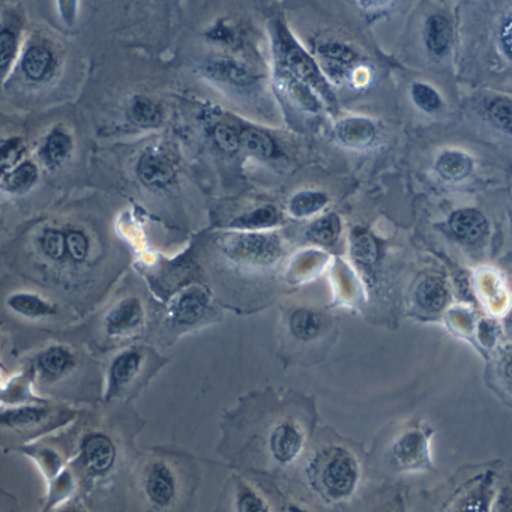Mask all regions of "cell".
Here are the masks:
<instances>
[{"instance_id":"obj_24","label":"cell","mask_w":512,"mask_h":512,"mask_svg":"<svg viewBox=\"0 0 512 512\" xmlns=\"http://www.w3.org/2000/svg\"><path fill=\"white\" fill-rule=\"evenodd\" d=\"M278 221H280V214L272 206H266V208L257 209L251 214L238 218L233 226L248 230L263 229V227L275 226Z\"/></svg>"},{"instance_id":"obj_27","label":"cell","mask_w":512,"mask_h":512,"mask_svg":"<svg viewBox=\"0 0 512 512\" xmlns=\"http://www.w3.org/2000/svg\"><path fill=\"white\" fill-rule=\"evenodd\" d=\"M338 220L335 217H325L316 221L308 230V236L319 244H331L338 236Z\"/></svg>"},{"instance_id":"obj_2","label":"cell","mask_w":512,"mask_h":512,"mask_svg":"<svg viewBox=\"0 0 512 512\" xmlns=\"http://www.w3.org/2000/svg\"><path fill=\"white\" fill-rule=\"evenodd\" d=\"M137 175L143 184L152 188H164L175 178V163L166 148H148L137 164Z\"/></svg>"},{"instance_id":"obj_36","label":"cell","mask_w":512,"mask_h":512,"mask_svg":"<svg viewBox=\"0 0 512 512\" xmlns=\"http://www.w3.org/2000/svg\"><path fill=\"white\" fill-rule=\"evenodd\" d=\"M500 380L512 395V352L503 356L502 362H500Z\"/></svg>"},{"instance_id":"obj_39","label":"cell","mask_w":512,"mask_h":512,"mask_svg":"<svg viewBox=\"0 0 512 512\" xmlns=\"http://www.w3.org/2000/svg\"><path fill=\"white\" fill-rule=\"evenodd\" d=\"M386 0H362V4L365 7H380V5L385 4Z\"/></svg>"},{"instance_id":"obj_16","label":"cell","mask_w":512,"mask_h":512,"mask_svg":"<svg viewBox=\"0 0 512 512\" xmlns=\"http://www.w3.org/2000/svg\"><path fill=\"white\" fill-rule=\"evenodd\" d=\"M290 329L299 340H313L322 331V319L311 311H296L290 319Z\"/></svg>"},{"instance_id":"obj_9","label":"cell","mask_w":512,"mask_h":512,"mask_svg":"<svg viewBox=\"0 0 512 512\" xmlns=\"http://www.w3.org/2000/svg\"><path fill=\"white\" fill-rule=\"evenodd\" d=\"M149 499L157 506H166L175 496V481L172 473L163 464H155L146 481Z\"/></svg>"},{"instance_id":"obj_6","label":"cell","mask_w":512,"mask_h":512,"mask_svg":"<svg viewBox=\"0 0 512 512\" xmlns=\"http://www.w3.org/2000/svg\"><path fill=\"white\" fill-rule=\"evenodd\" d=\"M206 73L212 79L236 86H250L256 82V76L245 65L233 59H214L206 65Z\"/></svg>"},{"instance_id":"obj_13","label":"cell","mask_w":512,"mask_h":512,"mask_svg":"<svg viewBox=\"0 0 512 512\" xmlns=\"http://www.w3.org/2000/svg\"><path fill=\"white\" fill-rule=\"evenodd\" d=\"M140 362H142V355L136 350H128L118 356L110 371L113 388H122L131 382V379L139 373Z\"/></svg>"},{"instance_id":"obj_1","label":"cell","mask_w":512,"mask_h":512,"mask_svg":"<svg viewBox=\"0 0 512 512\" xmlns=\"http://www.w3.org/2000/svg\"><path fill=\"white\" fill-rule=\"evenodd\" d=\"M356 464L347 452L337 449L329 455L320 473V481L326 493L332 497H344L355 488Z\"/></svg>"},{"instance_id":"obj_4","label":"cell","mask_w":512,"mask_h":512,"mask_svg":"<svg viewBox=\"0 0 512 512\" xmlns=\"http://www.w3.org/2000/svg\"><path fill=\"white\" fill-rule=\"evenodd\" d=\"M302 448V434L289 422L278 425L271 437L272 455L275 460L286 464L299 454Z\"/></svg>"},{"instance_id":"obj_11","label":"cell","mask_w":512,"mask_h":512,"mask_svg":"<svg viewBox=\"0 0 512 512\" xmlns=\"http://www.w3.org/2000/svg\"><path fill=\"white\" fill-rule=\"evenodd\" d=\"M53 64L55 61L49 49L43 46H32L23 56V73L32 82H41L52 73Z\"/></svg>"},{"instance_id":"obj_25","label":"cell","mask_w":512,"mask_h":512,"mask_svg":"<svg viewBox=\"0 0 512 512\" xmlns=\"http://www.w3.org/2000/svg\"><path fill=\"white\" fill-rule=\"evenodd\" d=\"M10 305L19 313L29 317L47 316L52 313V307L46 302L41 301L37 296L17 295L10 299Z\"/></svg>"},{"instance_id":"obj_3","label":"cell","mask_w":512,"mask_h":512,"mask_svg":"<svg viewBox=\"0 0 512 512\" xmlns=\"http://www.w3.org/2000/svg\"><path fill=\"white\" fill-rule=\"evenodd\" d=\"M230 253L236 259L250 263H271L280 254L278 239L271 235H242L233 239Z\"/></svg>"},{"instance_id":"obj_12","label":"cell","mask_w":512,"mask_h":512,"mask_svg":"<svg viewBox=\"0 0 512 512\" xmlns=\"http://www.w3.org/2000/svg\"><path fill=\"white\" fill-rule=\"evenodd\" d=\"M206 307H208V298L205 293L202 290H190L176 302L173 316H175L176 322L191 325V323L202 319Z\"/></svg>"},{"instance_id":"obj_33","label":"cell","mask_w":512,"mask_h":512,"mask_svg":"<svg viewBox=\"0 0 512 512\" xmlns=\"http://www.w3.org/2000/svg\"><path fill=\"white\" fill-rule=\"evenodd\" d=\"M320 55L329 62H337V64H347V62L352 61L353 53L350 52L346 47L341 46V44H325V46L320 47Z\"/></svg>"},{"instance_id":"obj_14","label":"cell","mask_w":512,"mask_h":512,"mask_svg":"<svg viewBox=\"0 0 512 512\" xmlns=\"http://www.w3.org/2000/svg\"><path fill=\"white\" fill-rule=\"evenodd\" d=\"M337 136L344 145L361 146L367 145L373 139L374 131L370 122L349 119L338 125Z\"/></svg>"},{"instance_id":"obj_20","label":"cell","mask_w":512,"mask_h":512,"mask_svg":"<svg viewBox=\"0 0 512 512\" xmlns=\"http://www.w3.org/2000/svg\"><path fill=\"white\" fill-rule=\"evenodd\" d=\"M73 365V356L62 347H52L40 356V367L52 377L61 376Z\"/></svg>"},{"instance_id":"obj_5","label":"cell","mask_w":512,"mask_h":512,"mask_svg":"<svg viewBox=\"0 0 512 512\" xmlns=\"http://www.w3.org/2000/svg\"><path fill=\"white\" fill-rule=\"evenodd\" d=\"M86 466L91 472L103 473L112 467L115 461V446L106 436H91L83 448Z\"/></svg>"},{"instance_id":"obj_22","label":"cell","mask_w":512,"mask_h":512,"mask_svg":"<svg viewBox=\"0 0 512 512\" xmlns=\"http://www.w3.org/2000/svg\"><path fill=\"white\" fill-rule=\"evenodd\" d=\"M131 118L140 127H155L160 122L161 110L149 98L136 97L131 103Z\"/></svg>"},{"instance_id":"obj_29","label":"cell","mask_w":512,"mask_h":512,"mask_svg":"<svg viewBox=\"0 0 512 512\" xmlns=\"http://www.w3.org/2000/svg\"><path fill=\"white\" fill-rule=\"evenodd\" d=\"M41 248L50 259L59 260L67 253V236L58 230H47L41 238Z\"/></svg>"},{"instance_id":"obj_37","label":"cell","mask_w":512,"mask_h":512,"mask_svg":"<svg viewBox=\"0 0 512 512\" xmlns=\"http://www.w3.org/2000/svg\"><path fill=\"white\" fill-rule=\"evenodd\" d=\"M502 44L506 52L512 56V14L509 16V19L506 20L505 25H503Z\"/></svg>"},{"instance_id":"obj_28","label":"cell","mask_w":512,"mask_h":512,"mask_svg":"<svg viewBox=\"0 0 512 512\" xmlns=\"http://www.w3.org/2000/svg\"><path fill=\"white\" fill-rule=\"evenodd\" d=\"M491 122L502 130L512 133V101L499 98L488 107Z\"/></svg>"},{"instance_id":"obj_32","label":"cell","mask_w":512,"mask_h":512,"mask_svg":"<svg viewBox=\"0 0 512 512\" xmlns=\"http://www.w3.org/2000/svg\"><path fill=\"white\" fill-rule=\"evenodd\" d=\"M17 50V38L16 34L10 29L5 28L2 31V37H0V53H2V67H4L5 73H7L8 67L13 62L14 55Z\"/></svg>"},{"instance_id":"obj_26","label":"cell","mask_w":512,"mask_h":512,"mask_svg":"<svg viewBox=\"0 0 512 512\" xmlns=\"http://www.w3.org/2000/svg\"><path fill=\"white\" fill-rule=\"evenodd\" d=\"M412 98L416 106L427 113H436L442 107L440 95L424 83H415L412 86Z\"/></svg>"},{"instance_id":"obj_34","label":"cell","mask_w":512,"mask_h":512,"mask_svg":"<svg viewBox=\"0 0 512 512\" xmlns=\"http://www.w3.org/2000/svg\"><path fill=\"white\" fill-rule=\"evenodd\" d=\"M22 152L23 143L20 140H10V142L4 143V148H2V170L4 173H7L8 169L20 160Z\"/></svg>"},{"instance_id":"obj_38","label":"cell","mask_w":512,"mask_h":512,"mask_svg":"<svg viewBox=\"0 0 512 512\" xmlns=\"http://www.w3.org/2000/svg\"><path fill=\"white\" fill-rule=\"evenodd\" d=\"M61 5L65 19H71L74 16V0H61Z\"/></svg>"},{"instance_id":"obj_30","label":"cell","mask_w":512,"mask_h":512,"mask_svg":"<svg viewBox=\"0 0 512 512\" xmlns=\"http://www.w3.org/2000/svg\"><path fill=\"white\" fill-rule=\"evenodd\" d=\"M214 140L227 154H233L241 148V134L230 125L220 124L215 127Z\"/></svg>"},{"instance_id":"obj_10","label":"cell","mask_w":512,"mask_h":512,"mask_svg":"<svg viewBox=\"0 0 512 512\" xmlns=\"http://www.w3.org/2000/svg\"><path fill=\"white\" fill-rule=\"evenodd\" d=\"M143 308L137 299H127L119 304L107 317V331L110 334H124L140 325Z\"/></svg>"},{"instance_id":"obj_35","label":"cell","mask_w":512,"mask_h":512,"mask_svg":"<svg viewBox=\"0 0 512 512\" xmlns=\"http://www.w3.org/2000/svg\"><path fill=\"white\" fill-rule=\"evenodd\" d=\"M239 508H241L242 511H263L265 505H263L262 500H260L256 494L247 490L239 497Z\"/></svg>"},{"instance_id":"obj_23","label":"cell","mask_w":512,"mask_h":512,"mask_svg":"<svg viewBox=\"0 0 512 512\" xmlns=\"http://www.w3.org/2000/svg\"><path fill=\"white\" fill-rule=\"evenodd\" d=\"M241 146L254 157L271 158L275 152L274 142L262 131L247 130L241 134Z\"/></svg>"},{"instance_id":"obj_17","label":"cell","mask_w":512,"mask_h":512,"mask_svg":"<svg viewBox=\"0 0 512 512\" xmlns=\"http://www.w3.org/2000/svg\"><path fill=\"white\" fill-rule=\"evenodd\" d=\"M71 149H73L71 137L62 130H55L47 137L46 143H44V160L50 164L62 163L70 155Z\"/></svg>"},{"instance_id":"obj_7","label":"cell","mask_w":512,"mask_h":512,"mask_svg":"<svg viewBox=\"0 0 512 512\" xmlns=\"http://www.w3.org/2000/svg\"><path fill=\"white\" fill-rule=\"evenodd\" d=\"M424 41L431 55H445L452 43V26L449 20L440 14L428 17L425 22Z\"/></svg>"},{"instance_id":"obj_18","label":"cell","mask_w":512,"mask_h":512,"mask_svg":"<svg viewBox=\"0 0 512 512\" xmlns=\"http://www.w3.org/2000/svg\"><path fill=\"white\" fill-rule=\"evenodd\" d=\"M38 170L32 163L20 164L11 173H4V187L11 193H23L37 182Z\"/></svg>"},{"instance_id":"obj_19","label":"cell","mask_w":512,"mask_h":512,"mask_svg":"<svg viewBox=\"0 0 512 512\" xmlns=\"http://www.w3.org/2000/svg\"><path fill=\"white\" fill-rule=\"evenodd\" d=\"M419 305L425 310L436 311L445 305L446 290L443 284L436 278H428L419 286L418 295Z\"/></svg>"},{"instance_id":"obj_21","label":"cell","mask_w":512,"mask_h":512,"mask_svg":"<svg viewBox=\"0 0 512 512\" xmlns=\"http://www.w3.org/2000/svg\"><path fill=\"white\" fill-rule=\"evenodd\" d=\"M328 202V197L322 193H313V191H304V193L296 194L290 200V212L295 217L302 218L308 215L316 214Z\"/></svg>"},{"instance_id":"obj_31","label":"cell","mask_w":512,"mask_h":512,"mask_svg":"<svg viewBox=\"0 0 512 512\" xmlns=\"http://www.w3.org/2000/svg\"><path fill=\"white\" fill-rule=\"evenodd\" d=\"M67 248L74 262H83L89 253L88 238L82 232H70L67 235Z\"/></svg>"},{"instance_id":"obj_15","label":"cell","mask_w":512,"mask_h":512,"mask_svg":"<svg viewBox=\"0 0 512 512\" xmlns=\"http://www.w3.org/2000/svg\"><path fill=\"white\" fill-rule=\"evenodd\" d=\"M472 170V161L460 152H446L437 161V172L448 181H460Z\"/></svg>"},{"instance_id":"obj_8","label":"cell","mask_w":512,"mask_h":512,"mask_svg":"<svg viewBox=\"0 0 512 512\" xmlns=\"http://www.w3.org/2000/svg\"><path fill=\"white\" fill-rule=\"evenodd\" d=\"M449 226L457 238L467 242L478 241L487 232V220L475 209H461L455 212Z\"/></svg>"}]
</instances>
